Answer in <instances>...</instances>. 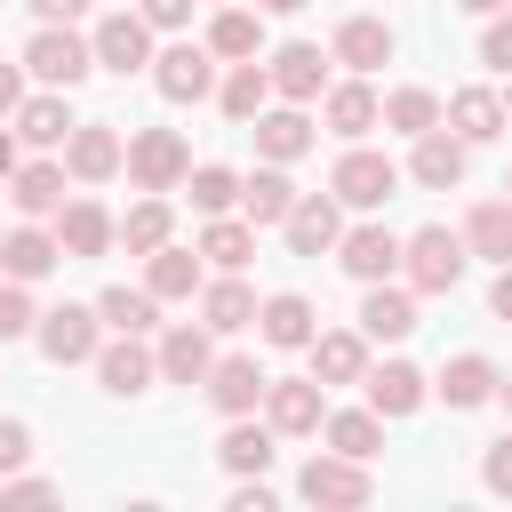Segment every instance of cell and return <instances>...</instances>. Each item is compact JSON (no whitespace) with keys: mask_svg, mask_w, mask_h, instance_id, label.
<instances>
[{"mask_svg":"<svg viewBox=\"0 0 512 512\" xmlns=\"http://www.w3.org/2000/svg\"><path fill=\"white\" fill-rule=\"evenodd\" d=\"M88 64H96V40H80L72 24H40L32 48H24V72H32L40 88H80Z\"/></svg>","mask_w":512,"mask_h":512,"instance_id":"1","label":"cell"},{"mask_svg":"<svg viewBox=\"0 0 512 512\" xmlns=\"http://www.w3.org/2000/svg\"><path fill=\"white\" fill-rule=\"evenodd\" d=\"M400 264H408V288L440 296V288H456V280H464V232H448V224H424L416 240H400Z\"/></svg>","mask_w":512,"mask_h":512,"instance_id":"2","label":"cell"},{"mask_svg":"<svg viewBox=\"0 0 512 512\" xmlns=\"http://www.w3.org/2000/svg\"><path fill=\"white\" fill-rule=\"evenodd\" d=\"M128 176H136L144 192H176V184L192 176L184 136H176V128H136V136H128Z\"/></svg>","mask_w":512,"mask_h":512,"instance_id":"3","label":"cell"},{"mask_svg":"<svg viewBox=\"0 0 512 512\" xmlns=\"http://www.w3.org/2000/svg\"><path fill=\"white\" fill-rule=\"evenodd\" d=\"M320 392H328L320 376H272V384H264V424H272V432H288V440L320 432V424H328Z\"/></svg>","mask_w":512,"mask_h":512,"instance_id":"4","label":"cell"},{"mask_svg":"<svg viewBox=\"0 0 512 512\" xmlns=\"http://www.w3.org/2000/svg\"><path fill=\"white\" fill-rule=\"evenodd\" d=\"M328 192H336L344 208H384V200L400 192V168H392L384 152H360V144H352V152L336 160V176H328Z\"/></svg>","mask_w":512,"mask_h":512,"instance_id":"5","label":"cell"},{"mask_svg":"<svg viewBox=\"0 0 512 512\" xmlns=\"http://www.w3.org/2000/svg\"><path fill=\"white\" fill-rule=\"evenodd\" d=\"M128 168V144L104 128V120H80L72 136H64V176L72 184H104V176H120Z\"/></svg>","mask_w":512,"mask_h":512,"instance_id":"6","label":"cell"},{"mask_svg":"<svg viewBox=\"0 0 512 512\" xmlns=\"http://www.w3.org/2000/svg\"><path fill=\"white\" fill-rule=\"evenodd\" d=\"M296 496H304V504H368L376 480H368L360 456H312L304 480H296Z\"/></svg>","mask_w":512,"mask_h":512,"instance_id":"7","label":"cell"},{"mask_svg":"<svg viewBox=\"0 0 512 512\" xmlns=\"http://www.w3.org/2000/svg\"><path fill=\"white\" fill-rule=\"evenodd\" d=\"M208 56H216V48H192V40H176V48H160V56H152V88H160L168 104H200V96L216 88V72H208Z\"/></svg>","mask_w":512,"mask_h":512,"instance_id":"8","label":"cell"},{"mask_svg":"<svg viewBox=\"0 0 512 512\" xmlns=\"http://www.w3.org/2000/svg\"><path fill=\"white\" fill-rule=\"evenodd\" d=\"M96 320H104V312H88V304H56V312H40V352H48L56 368L96 360Z\"/></svg>","mask_w":512,"mask_h":512,"instance_id":"9","label":"cell"},{"mask_svg":"<svg viewBox=\"0 0 512 512\" xmlns=\"http://www.w3.org/2000/svg\"><path fill=\"white\" fill-rule=\"evenodd\" d=\"M96 64L104 72H144L152 64V24L144 16H104L96 24Z\"/></svg>","mask_w":512,"mask_h":512,"instance_id":"10","label":"cell"},{"mask_svg":"<svg viewBox=\"0 0 512 512\" xmlns=\"http://www.w3.org/2000/svg\"><path fill=\"white\" fill-rule=\"evenodd\" d=\"M264 72H272V88H280L288 104H312V96L328 88V56H320L312 40H288V48H280V56L264 64Z\"/></svg>","mask_w":512,"mask_h":512,"instance_id":"11","label":"cell"},{"mask_svg":"<svg viewBox=\"0 0 512 512\" xmlns=\"http://www.w3.org/2000/svg\"><path fill=\"white\" fill-rule=\"evenodd\" d=\"M112 232H120V224H112L96 200H64V208H56V240H64V256H72V264L104 256V248H112Z\"/></svg>","mask_w":512,"mask_h":512,"instance_id":"12","label":"cell"},{"mask_svg":"<svg viewBox=\"0 0 512 512\" xmlns=\"http://www.w3.org/2000/svg\"><path fill=\"white\" fill-rule=\"evenodd\" d=\"M336 264H344L352 280H392V264H400V240H392L384 224H352V232L336 240Z\"/></svg>","mask_w":512,"mask_h":512,"instance_id":"13","label":"cell"},{"mask_svg":"<svg viewBox=\"0 0 512 512\" xmlns=\"http://www.w3.org/2000/svg\"><path fill=\"white\" fill-rule=\"evenodd\" d=\"M408 328H416V296L368 280V296H360V336H368V344H400Z\"/></svg>","mask_w":512,"mask_h":512,"instance_id":"14","label":"cell"},{"mask_svg":"<svg viewBox=\"0 0 512 512\" xmlns=\"http://www.w3.org/2000/svg\"><path fill=\"white\" fill-rule=\"evenodd\" d=\"M336 240H344V216H336V200L304 192V200L288 208V248H296V256H328Z\"/></svg>","mask_w":512,"mask_h":512,"instance_id":"15","label":"cell"},{"mask_svg":"<svg viewBox=\"0 0 512 512\" xmlns=\"http://www.w3.org/2000/svg\"><path fill=\"white\" fill-rule=\"evenodd\" d=\"M208 368H216V352H208V320H200V328L184 320V328L160 336V376H168V384H208Z\"/></svg>","mask_w":512,"mask_h":512,"instance_id":"16","label":"cell"},{"mask_svg":"<svg viewBox=\"0 0 512 512\" xmlns=\"http://www.w3.org/2000/svg\"><path fill=\"white\" fill-rule=\"evenodd\" d=\"M304 352H312V376H320V384H360V376H368V336H352V328H328V336H312Z\"/></svg>","mask_w":512,"mask_h":512,"instance_id":"17","label":"cell"},{"mask_svg":"<svg viewBox=\"0 0 512 512\" xmlns=\"http://www.w3.org/2000/svg\"><path fill=\"white\" fill-rule=\"evenodd\" d=\"M96 376H104V392H120V400H136L152 376H160V352H144L136 336H120V344H104L96 352Z\"/></svg>","mask_w":512,"mask_h":512,"instance_id":"18","label":"cell"},{"mask_svg":"<svg viewBox=\"0 0 512 512\" xmlns=\"http://www.w3.org/2000/svg\"><path fill=\"white\" fill-rule=\"evenodd\" d=\"M360 384H368V408H376V416H416V408H424V368H408V360H384V368H368Z\"/></svg>","mask_w":512,"mask_h":512,"instance_id":"19","label":"cell"},{"mask_svg":"<svg viewBox=\"0 0 512 512\" xmlns=\"http://www.w3.org/2000/svg\"><path fill=\"white\" fill-rule=\"evenodd\" d=\"M336 64H352V72L392 64V24H384V16H344V24H336Z\"/></svg>","mask_w":512,"mask_h":512,"instance_id":"20","label":"cell"},{"mask_svg":"<svg viewBox=\"0 0 512 512\" xmlns=\"http://www.w3.org/2000/svg\"><path fill=\"white\" fill-rule=\"evenodd\" d=\"M56 264H64V240H48V232H32V224L0 232V272H8V280H40V272H56Z\"/></svg>","mask_w":512,"mask_h":512,"instance_id":"21","label":"cell"},{"mask_svg":"<svg viewBox=\"0 0 512 512\" xmlns=\"http://www.w3.org/2000/svg\"><path fill=\"white\" fill-rule=\"evenodd\" d=\"M504 392V376H496V360H480V352H456L448 368H440V400L448 408H480V400H496Z\"/></svg>","mask_w":512,"mask_h":512,"instance_id":"22","label":"cell"},{"mask_svg":"<svg viewBox=\"0 0 512 512\" xmlns=\"http://www.w3.org/2000/svg\"><path fill=\"white\" fill-rule=\"evenodd\" d=\"M448 128H456L464 144L504 136V96H496V88H456V96H448Z\"/></svg>","mask_w":512,"mask_h":512,"instance_id":"23","label":"cell"},{"mask_svg":"<svg viewBox=\"0 0 512 512\" xmlns=\"http://www.w3.org/2000/svg\"><path fill=\"white\" fill-rule=\"evenodd\" d=\"M408 176H416V184H432V192L464 184V136H440V128H424V136H416V160H408Z\"/></svg>","mask_w":512,"mask_h":512,"instance_id":"24","label":"cell"},{"mask_svg":"<svg viewBox=\"0 0 512 512\" xmlns=\"http://www.w3.org/2000/svg\"><path fill=\"white\" fill-rule=\"evenodd\" d=\"M296 200H304V192L280 176V160H272V168H256V176L240 184V216H248V224H288V208H296Z\"/></svg>","mask_w":512,"mask_h":512,"instance_id":"25","label":"cell"},{"mask_svg":"<svg viewBox=\"0 0 512 512\" xmlns=\"http://www.w3.org/2000/svg\"><path fill=\"white\" fill-rule=\"evenodd\" d=\"M264 384H272V376H264L256 360H216V368H208V400H216L224 416H248V408L264 400Z\"/></svg>","mask_w":512,"mask_h":512,"instance_id":"26","label":"cell"},{"mask_svg":"<svg viewBox=\"0 0 512 512\" xmlns=\"http://www.w3.org/2000/svg\"><path fill=\"white\" fill-rule=\"evenodd\" d=\"M320 112H328V128H336V136H352V144H360V136L384 120V104H376V88H368V80H344V88H328V104H320Z\"/></svg>","mask_w":512,"mask_h":512,"instance_id":"27","label":"cell"},{"mask_svg":"<svg viewBox=\"0 0 512 512\" xmlns=\"http://www.w3.org/2000/svg\"><path fill=\"white\" fill-rule=\"evenodd\" d=\"M8 200H16V216H56V208H64V168H56V160L16 168V176H8Z\"/></svg>","mask_w":512,"mask_h":512,"instance_id":"28","label":"cell"},{"mask_svg":"<svg viewBox=\"0 0 512 512\" xmlns=\"http://www.w3.org/2000/svg\"><path fill=\"white\" fill-rule=\"evenodd\" d=\"M464 248L488 256V264H512V200H480L464 216Z\"/></svg>","mask_w":512,"mask_h":512,"instance_id":"29","label":"cell"},{"mask_svg":"<svg viewBox=\"0 0 512 512\" xmlns=\"http://www.w3.org/2000/svg\"><path fill=\"white\" fill-rule=\"evenodd\" d=\"M80 120H72V104H64V88H48V96H32V104H16V136L24 144H64Z\"/></svg>","mask_w":512,"mask_h":512,"instance_id":"30","label":"cell"},{"mask_svg":"<svg viewBox=\"0 0 512 512\" xmlns=\"http://www.w3.org/2000/svg\"><path fill=\"white\" fill-rule=\"evenodd\" d=\"M256 152H264V160H296V152H312V120H304L296 104L256 112Z\"/></svg>","mask_w":512,"mask_h":512,"instance_id":"31","label":"cell"},{"mask_svg":"<svg viewBox=\"0 0 512 512\" xmlns=\"http://www.w3.org/2000/svg\"><path fill=\"white\" fill-rule=\"evenodd\" d=\"M200 320L216 328V336H232V328H256V296H248V280H216V288H200Z\"/></svg>","mask_w":512,"mask_h":512,"instance_id":"32","label":"cell"},{"mask_svg":"<svg viewBox=\"0 0 512 512\" xmlns=\"http://www.w3.org/2000/svg\"><path fill=\"white\" fill-rule=\"evenodd\" d=\"M256 320H264V344H280V352H304V344L320 336L304 296H272V304H256Z\"/></svg>","mask_w":512,"mask_h":512,"instance_id":"33","label":"cell"},{"mask_svg":"<svg viewBox=\"0 0 512 512\" xmlns=\"http://www.w3.org/2000/svg\"><path fill=\"white\" fill-rule=\"evenodd\" d=\"M216 96H224V120H240V128H248V120L264 112V96H272V72L248 56V64H232V80H224Z\"/></svg>","mask_w":512,"mask_h":512,"instance_id":"34","label":"cell"},{"mask_svg":"<svg viewBox=\"0 0 512 512\" xmlns=\"http://www.w3.org/2000/svg\"><path fill=\"white\" fill-rule=\"evenodd\" d=\"M200 256L224 264V272H240V264L256 256V224H248V216H216V224L200 232Z\"/></svg>","mask_w":512,"mask_h":512,"instance_id":"35","label":"cell"},{"mask_svg":"<svg viewBox=\"0 0 512 512\" xmlns=\"http://www.w3.org/2000/svg\"><path fill=\"white\" fill-rule=\"evenodd\" d=\"M144 288H152L160 304L192 296V288H200V256H192V248H152V272H144Z\"/></svg>","mask_w":512,"mask_h":512,"instance_id":"36","label":"cell"},{"mask_svg":"<svg viewBox=\"0 0 512 512\" xmlns=\"http://www.w3.org/2000/svg\"><path fill=\"white\" fill-rule=\"evenodd\" d=\"M328 448L368 464V456L384 448V416H376V408H344V416H328Z\"/></svg>","mask_w":512,"mask_h":512,"instance_id":"37","label":"cell"},{"mask_svg":"<svg viewBox=\"0 0 512 512\" xmlns=\"http://www.w3.org/2000/svg\"><path fill=\"white\" fill-rule=\"evenodd\" d=\"M216 456H224V472H264V464H272V424L232 416V432L216 440Z\"/></svg>","mask_w":512,"mask_h":512,"instance_id":"38","label":"cell"},{"mask_svg":"<svg viewBox=\"0 0 512 512\" xmlns=\"http://www.w3.org/2000/svg\"><path fill=\"white\" fill-rule=\"evenodd\" d=\"M256 40H264V24H256L248 8H232V0H224V16L208 24V48H216V56H232V64H248V56H256Z\"/></svg>","mask_w":512,"mask_h":512,"instance_id":"39","label":"cell"},{"mask_svg":"<svg viewBox=\"0 0 512 512\" xmlns=\"http://www.w3.org/2000/svg\"><path fill=\"white\" fill-rule=\"evenodd\" d=\"M384 128H400V136L440 128V96H432V88H392V96H384Z\"/></svg>","mask_w":512,"mask_h":512,"instance_id":"40","label":"cell"},{"mask_svg":"<svg viewBox=\"0 0 512 512\" xmlns=\"http://www.w3.org/2000/svg\"><path fill=\"white\" fill-rule=\"evenodd\" d=\"M96 312H104L120 336H144V328H152V312H160V296H152V288H104V296H96Z\"/></svg>","mask_w":512,"mask_h":512,"instance_id":"41","label":"cell"},{"mask_svg":"<svg viewBox=\"0 0 512 512\" xmlns=\"http://www.w3.org/2000/svg\"><path fill=\"white\" fill-rule=\"evenodd\" d=\"M120 240L136 248V256H152V248H168V200L152 192V200H136L128 216H120Z\"/></svg>","mask_w":512,"mask_h":512,"instance_id":"42","label":"cell"},{"mask_svg":"<svg viewBox=\"0 0 512 512\" xmlns=\"http://www.w3.org/2000/svg\"><path fill=\"white\" fill-rule=\"evenodd\" d=\"M232 200H240V176L232 168H192V208L200 216H224Z\"/></svg>","mask_w":512,"mask_h":512,"instance_id":"43","label":"cell"},{"mask_svg":"<svg viewBox=\"0 0 512 512\" xmlns=\"http://www.w3.org/2000/svg\"><path fill=\"white\" fill-rule=\"evenodd\" d=\"M24 288H32V280H0V344H8V336H24V328H32V320H40V312H32V296H24Z\"/></svg>","mask_w":512,"mask_h":512,"instance_id":"44","label":"cell"},{"mask_svg":"<svg viewBox=\"0 0 512 512\" xmlns=\"http://www.w3.org/2000/svg\"><path fill=\"white\" fill-rule=\"evenodd\" d=\"M480 64L512 72V8H496V16H488V32H480Z\"/></svg>","mask_w":512,"mask_h":512,"instance_id":"45","label":"cell"},{"mask_svg":"<svg viewBox=\"0 0 512 512\" xmlns=\"http://www.w3.org/2000/svg\"><path fill=\"white\" fill-rule=\"evenodd\" d=\"M24 456H32V432H24L16 416H0V480H8V472H16Z\"/></svg>","mask_w":512,"mask_h":512,"instance_id":"46","label":"cell"},{"mask_svg":"<svg viewBox=\"0 0 512 512\" xmlns=\"http://www.w3.org/2000/svg\"><path fill=\"white\" fill-rule=\"evenodd\" d=\"M480 480H488L496 496H512V432H504V440L488 448V464H480Z\"/></svg>","mask_w":512,"mask_h":512,"instance_id":"47","label":"cell"},{"mask_svg":"<svg viewBox=\"0 0 512 512\" xmlns=\"http://www.w3.org/2000/svg\"><path fill=\"white\" fill-rule=\"evenodd\" d=\"M136 16H144V24H160V32H176V24L192 16V0H144Z\"/></svg>","mask_w":512,"mask_h":512,"instance_id":"48","label":"cell"},{"mask_svg":"<svg viewBox=\"0 0 512 512\" xmlns=\"http://www.w3.org/2000/svg\"><path fill=\"white\" fill-rule=\"evenodd\" d=\"M32 16L40 24H72V16H88V0H32Z\"/></svg>","mask_w":512,"mask_h":512,"instance_id":"49","label":"cell"},{"mask_svg":"<svg viewBox=\"0 0 512 512\" xmlns=\"http://www.w3.org/2000/svg\"><path fill=\"white\" fill-rule=\"evenodd\" d=\"M0 496H16V504H48V496H56V480H8Z\"/></svg>","mask_w":512,"mask_h":512,"instance_id":"50","label":"cell"},{"mask_svg":"<svg viewBox=\"0 0 512 512\" xmlns=\"http://www.w3.org/2000/svg\"><path fill=\"white\" fill-rule=\"evenodd\" d=\"M488 312H496V320H512V264L496 272V288H488Z\"/></svg>","mask_w":512,"mask_h":512,"instance_id":"51","label":"cell"},{"mask_svg":"<svg viewBox=\"0 0 512 512\" xmlns=\"http://www.w3.org/2000/svg\"><path fill=\"white\" fill-rule=\"evenodd\" d=\"M24 104V80H16V64H0V120Z\"/></svg>","mask_w":512,"mask_h":512,"instance_id":"52","label":"cell"},{"mask_svg":"<svg viewBox=\"0 0 512 512\" xmlns=\"http://www.w3.org/2000/svg\"><path fill=\"white\" fill-rule=\"evenodd\" d=\"M232 512H272V488H264V480H256V488H240V496H232Z\"/></svg>","mask_w":512,"mask_h":512,"instance_id":"53","label":"cell"},{"mask_svg":"<svg viewBox=\"0 0 512 512\" xmlns=\"http://www.w3.org/2000/svg\"><path fill=\"white\" fill-rule=\"evenodd\" d=\"M8 176H16V136L0 128V184H8Z\"/></svg>","mask_w":512,"mask_h":512,"instance_id":"54","label":"cell"},{"mask_svg":"<svg viewBox=\"0 0 512 512\" xmlns=\"http://www.w3.org/2000/svg\"><path fill=\"white\" fill-rule=\"evenodd\" d=\"M256 8H272V16H296V8H312V0H256Z\"/></svg>","mask_w":512,"mask_h":512,"instance_id":"55","label":"cell"},{"mask_svg":"<svg viewBox=\"0 0 512 512\" xmlns=\"http://www.w3.org/2000/svg\"><path fill=\"white\" fill-rule=\"evenodd\" d=\"M456 8H472V16H496V8H512V0H456Z\"/></svg>","mask_w":512,"mask_h":512,"instance_id":"56","label":"cell"},{"mask_svg":"<svg viewBox=\"0 0 512 512\" xmlns=\"http://www.w3.org/2000/svg\"><path fill=\"white\" fill-rule=\"evenodd\" d=\"M504 408H512V384H504Z\"/></svg>","mask_w":512,"mask_h":512,"instance_id":"57","label":"cell"},{"mask_svg":"<svg viewBox=\"0 0 512 512\" xmlns=\"http://www.w3.org/2000/svg\"><path fill=\"white\" fill-rule=\"evenodd\" d=\"M504 120H512V96H504Z\"/></svg>","mask_w":512,"mask_h":512,"instance_id":"58","label":"cell"},{"mask_svg":"<svg viewBox=\"0 0 512 512\" xmlns=\"http://www.w3.org/2000/svg\"><path fill=\"white\" fill-rule=\"evenodd\" d=\"M504 192H512V176H504Z\"/></svg>","mask_w":512,"mask_h":512,"instance_id":"59","label":"cell"}]
</instances>
